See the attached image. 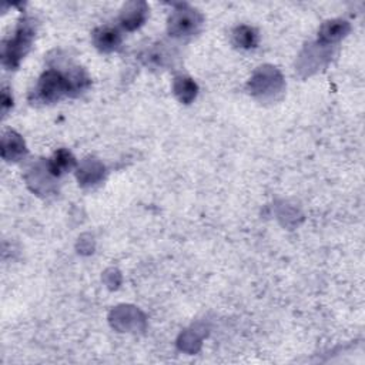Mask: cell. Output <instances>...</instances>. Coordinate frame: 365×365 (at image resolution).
Here are the masks:
<instances>
[{"instance_id": "obj_1", "label": "cell", "mask_w": 365, "mask_h": 365, "mask_svg": "<svg viewBox=\"0 0 365 365\" xmlns=\"http://www.w3.org/2000/svg\"><path fill=\"white\" fill-rule=\"evenodd\" d=\"M120 43V36L116 30L112 29H104L101 30V33L97 36V45L103 50H112Z\"/></svg>"}, {"instance_id": "obj_2", "label": "cell", "mask_w": 365, "mask_h": 365, "mask_svg": "<svg viewBox=\"0 0 365 365\" xmlns=\"http://www.w3.org/2000/svg\"><path fill=\"white\" fill-rule=\"evenodd\" d=\"M73 163L74 161L73 159H72V156L67 153V152H65V150H61V152L56 154L53 163H52V164H53V171L54 173H60L61 170L70 168V166H72Z\"/></svg>"}, {"instance_id": "obj_3", "label": "cell", "mask_w": 365, "mask_h": 365, "mask_svg": "<svg viewBox=\"0 0 365 365\" xmlns=\"http://www.w3.org/2000/svg\"><path fill=\"white\" fill-rule=\"evenodd\" d=\"M239 41L240 45H243L244 47H252L255 45V34L252 33L250 29H243L240 30Z\"/></svg>"}]
</instances>
